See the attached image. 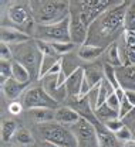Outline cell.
<instances>
[{"label":"cell","mask_w":135,"mask_h":147,"mask_svg":"<svg viewBox=\"0 0 135 147\" xmlns=\"http://www.w3.org/2000/svg\"><path fill=\"white\" fill-rule=\"evenodd\" d=\"M30 10L37 26H48L70 17V1L36 0L30 1Z\"/></svg>","instance_id":"2"},{"label":"cell","mask_w":135,"mask_h":147,"mask_svg":"<svg viewBox=\"0 0 135 147\" xmlns=\"http://www.w3.org/2000/svg\"><path fill=\"white\" fill-rule=\"evenodd\" d=\"M84 81V68H78L77 71L71 74L67 79H65V89L68 99L71 100H78L80 99V92H81V85Z\"/></svg>","instance_id":"12"},{"label":"cell","mask_w":135,"mask_h":147,"mask_svg":"<svg viewBox=\"0 0 135 147\" xmlns=\"http://www.w3.org/2000/svg\"><path fill=\"white\" fill-rule=\"evenodd\" d=\"M13 51V61H17L21 65H24L31 76V82L37 81L40 78V68H41V59L43 55L39 45L34 38H31L27 42L10 45Z\"/></svg>","instance_id":"3"},{"label":"cell","mask_w":135,"mask_h":147,"mask_svg":"<svg viewBox=\"0 0 135 147\" xmlns=\"http://www.w3.org/2000/svg\"><path fill=\"white\" fill-rule=\"evenodd\" d=\"M102 71H104V79L105 81H108L110 82V85L118 91L119 88H121V85H119V81H118V75H117V68H114L112 65H110V64H102Z\"/></svg>","instance_id":"25"},{"label":"cell","mask_w":135,"mask_h":147,"mask_svg":"<svg viewBox=\"0 0 135 147\" xmlns=\"http://www.w3.org/2000/svg\"><path fill=\"white\" fill-rule=\"evenodd\" d=\"M33 38L47 44L53 42H73L70 36V17L64 21L48 26H37L34 28Z\"/></svg>","instance_id":"7"},{"label":"cell","mask_w":135,"mask_h":147,"mask_svg":"<svg viewBox=\"0 0 135 147\" xmlns=\"http://www.w3.org/2000/svg\"><path fill=\"white\" fill-rule=\"evenodd\" d=\"M40 81H41L43 88L47 91V93H48L54 100H57L58 103L64 102V99L68 98L65 85H64V86H60V85H58V82H57L58 74H46Z\"/></svg>","instance_id":"10"},{"label":"cell","mask_w":135,"mask_h":147,"mask_svg":"<svg viewBox=\"0 0 135 147\" xmlns=\"http://www.w3.org/2000/svg\"><path fill=\"white\" fill-rule=\"evenodd\" d=\"M94 115H95V117L98 119L100 123H105V122L112 120V119H119V112L111 109L107 103H104L100 108H97L94 110Z\"/></svg>","instance_id":"23"},{"label":"cell","mask_w":135,"mask_h":147,"mask_svg":"<svg viewBox=\"0 0 135 147\" xmlns=\"http://www.w3.org/2000/svg\"><path fill=\"white\" fill-rule=\"evenodd\" d=\"M104 53H105L104 48L95 47V45H90V44H84V45L78 47V50H77L78 58L81 61H84V62H94Z\"/></svg>","instance_id":"17"},{"label":"cell","mask_w":135,"mask_h":147,"mask_svg":"<svg viewBox=\"0 0 135 147\" xmlns=\"http://www.w3.org/2000/svg\"><path fill=\"white\" fill-rule=\"evenodd\" d=\"M122 125L125 126L127 129H130L132 133H135V108L128 115H125L122 119H121Z\"/></svg>","instance_id":"31"},{"label":"cell","mask_w":135,"mask_h":147,"mask_svg":"<svg viewBox=\"0 0 135 147\" xmlns=\"http://www.w3.org/2000/svg\"><path fill=\"white\" fill-rule=\"evenodd\" d=\"M50 45L53 47V50L60 57H64V55L70 54L73 50H76V44L74 42H53Z\"/></svg>","instance_id":"28"},{"label":"cell","mask_w":135,"mask_h":147,"mask_svg":"<svg viewBox=\"0 0 135 147\" xmlns=\"http://www.w3.org/2000/svg\"><path fill=\"white\" fill-rule=\"evenodd\" d=\"M114 136H115V139L121 144H124V143H127V142H130V140L134 139V133H132L130 129H127L125 126L121 129V130H118Z\"/></svg>","instance_id":"30"},{"label":"cell","mask_w":135,"mask_h":147,"mask_svg":"<svg viewBox=\"0 0 135 147\" xmlns=\"http://www.w3.org/2000/svg\"><path fill=\"white\" fill-rule=\"evenodd\" d=\"M40 136L44 142L56 147H78V140L73 129L63 126L57 122L39 125Z\"/></svg>","instance_id":"5"},{"label":"cell","mask_w":135,"mask_h":147,"mask_svg":"<svg viewBox=\"0 0 135 147\" xmlns=\"http://www.w3.org/2000/svg\"><path fill=\"white\" fill-rule=\"evenodd\" d=\"M95 130L98 136V147H122V144L115 139V136L104 127L102 123H98Z\"/></svg>","instance_id":"18"},{"label":"cell","mask_w":135,"mask_h":147,"mask_svg":"<svg viewBox=\"0 0 135 147\" xmlns=\"http://www.w3.org/2000/svg\"><path fill=\"white\" fill-rule=\"evenodd\" d=\"M122 147H135V139L130 140V142H127V143H124Z\"/></svg>","instance_id":"39"},{"label":"cell","mask_w":135,"mask_h":147,"mask_svg":"<svg viewBox=\"0 0 135 147\" xmlns=\"http://www.w3.org/2000/svg\"><path fill=\"white\" fill-rule=\"evenodd\" d=\"M125 31L135 33V1H130L125 13Z\"/></svg>","instance_id":"27"},{"label":"cell","mask_w":135,"mask_h":147,"mask_svg":"<svg viewBox=\"0 0 135 147\" xmlns=\"http://www.w3.org/2000/svg\"><path fill=\"white\" fill-rule=\"evenodd\" d=\"M102 125H104V127L107 129L110 133H112V134H115L118 130H121V129L124 127L121 119H112V120H108V122H105Z\"/></svg>","instance_id":"32"},{"label":"cell","mask_w":135,"mask_h":147,"mask_svg":"<svg viewBox=\"0 0 135 147\" xmlns=\"http://www.w3.org/2000/svg\"><path fill=\"white\" fill-rule=\"evenodd\" d=\"M105 64L112 65L114 68L122 67V61H121V54H119V47H118V41L111 44L108 48H105Z\"/></svg>","instance_id":"20"},{"label":"cell","mask_w":135,"mask_h":147,"mask_svg":"<svg viewBox=\"0 0 135 147\" xmlns=\"http://www.w3.org/2000/svg\"><path fill=\"white\" fill-rule=\"evenodd\" d=\"M134 139H135V133H134Z\"/></svg>","instance_id":"41"},{"label":"cell","mask_w":135,"mask_h":147,"mask_svg":"<svg viewBox=\"0 0 135 147\" xmlns=\"http://www.w3.org/2000/svg\"><path fill=\"white\" fill-rule=\"evenodd\" d=\"M0 57H1V61H13V51H12V47L6 42H1L0 44Z\"/></svg>","instance_id":"33"},{"label":"cell","mask_w":135,"mask_h":147,"mask_svg":"<svg viewBox=\"0 0 135 147\" xmlns=\"http://www.w3.org/2000/svg\"><path fill=\"white\" fill-rule=\"evenodd\" d=\"M81 115L76 109H73L68 105H63L56 110V119L54 122H57L63 126H74L81 120Z\"/></svg>","instance_id":"13"},{"label":"cell","mask_w":135,"mask_h":147,"mask_svg":"<svg viewBox=\"0 0 135 147\" xmlns=\"http://www.w3.org/2000/svg\"><path fill=\"white\" fill-rule=\"evenodd\" d=\"M117 75L122 89L135 91V67H119L117 68Z\"/></svg>","instance_id":"16"},{"label":"cell","mask_w":135,"mask_h":147,"mask_svg":"<svg viewBox=\"0 0 135 147\" xmlns=\"http://www.w3.org/2000/svg\"><path fill=\"white\" fill-rule=\"evenodd\" d=\"M9 147H14V146H9Z\"/></svg>","instance_id":"40"},{"label":"cell","mask_w":135,"mask_h":147,"mask_svg":"<svg viewBox=\"0 0 135 147\" xmlns=\"http://www.w3.org/2000/svg\"><path fill=\"white\" fill-rule=\"evenodd\" d=\"M30 84H20L16 79L10 78L7 82H4L1 85V89H3V95L7 100L10 102H14V100H19L20 96L24 95V92L27 91Z\"/></svg>","instance_id":"14"},{"label":"cell","mask_w":135,"mask_h":147,"mask_svg":"<svg viewBox=\"0 0 135 147\" xmlns=\"http://www.w3.org/2000/svg\"><path fill=\"white\" fill-rule=\"evenodd\" d=\"M21 103L24 106L26 110H31V109H53L57 110L60 108V103L57 100H54L47 91L43 88V85H33L29 86L27 91L24 92V95L21 96Z\"/></svg>","instance_id":"8"},{"label":"cell","mask_w":135,"mask_h":147,"mask_svg":"<svg viewBox=\"0 0 135 147\" xmlns=\"http://www.w3.org/2000/svg\"><path fill=\"white\" fill-rule=\"evenodd\" d=\"M23 109H24V106H23V103L21 102H19V100H14V102H10V105H9V108H7V110L13 115V116H17V115H20L21 112H23Z\"/></svg>","instance_id":"36"},{"label":"cell","mask_w":135,"mask_h":147,"mask_svg":"<svg viewBox=\"0 0 135 147\" xmlns=\"http://www.w3.org/2000/svg\"><path fill=\"white\" fill-rule=\"evenodd\" d=\"M6 18L9 21L7 23L9 27H14V28L26 33L27 36L33 38L34 28H36V21L33 18L29 3H12L7 7Z\"/></svg>","instance_id":"6"},{"label":"cell","mask_w":135,"mask_h":147,"mask_svg":"<svg viewBox=\"0 0 135 147\" xmlns=\"http://www.w3.org/2000/svg\"><path fill=\"white\" fill-rule=\"evenodd\" d=\"M124 91H125V98H127V100L135 108V91L134 89H124Z\"/></svg>","instance_id":"38"},{"label":"cell","mask_w":135,"mask_h":147,"mask_svg":"<svg viewBox=\"0 0 135 147\" xmlns=\"http://www.w3.org/2000/svg\"><path fill=\"white\" fill-rule=\"evenodd\" d=\"M134 109V106L127 100V98L124 96L122 99H121V105H119V119H122L125 115H128L131 110Z\"/></svg>","instance_id":"35"},{"label":"cell","mask_w":135,"mask_h":147,"mask_svg":"<svg viewBox=\"0 0 135 147\" xmlns=\"http://www.w3.org/2000/svg\"><path fill=\"white\" fill-rule=\"evenodd\" d=\"M29 116L39 125H44V123H51L54 122L56 119V110L53 109H44V108H40V109H31L27 110Z\"/></svg>","instance_id":"19"},{"label":"cell","mask_w":135,"mask_h":147,"mask_svg":"<svg viewBox=\"0 0 135 147\" xmlns=\"http://www.w3.org/2000/svg\"><path fill=\"white\" fill-rule=\"evenodd\" d=\"M16 140H17L19 143H21V144H29V143L33 142L31 134H30L26 129H20V130H17V133H16Z\"/></svg>","instance_id":"34"},{"label":"cell","mask_w":135,"mask_h":147,"mask_svg":"<svg viewBox=\"0 0 135 147\" xmlns=\"http://www.w3.org/2000/svg\"><path fill=\"white\" fill-rule=\"evenodd\" d=\"M130 1H118L102 13L88 28L87 42L101 48H108L125 33V13Z\"/></svg>","instance_id":"1"},{"label":"cell","mask_w":135,"mask_h":147,"mask_svg":"<svg viewBox=\"0 0 135 147\" xmlns=\"http://www.w3.org/2000/svg\"><path fill=\"white\" fill-rule=\"evenodd\" d=\"M84 78L87 79L88 85L93 88L98 86L101 84V81L104 79V71H102V67L101 68H95V67H88V68H84Z\"/></svg>","instance_id":"21"},{"label":"cell","mask_w":135,"mask_h":147,"mask_svg":"<svg viewBox=\"0 0 135 147\" xmlns=\"http://www.w3.org/2000/svg\"><path fill=\"white\" fill-rule=\"evenodd\" d=\"M118 1H108V0H82V1H70V11L74 13L81 23L90 28V26L100 17L102 13H105L108 9H111Z\"/></svg>","instance_id":"4"},{"label":"cell","mask_w":135,"mask_h":147,"mask_svg":"<svg viewBox=\"0 0 135 147\" xmlns=\"http://www.w3.org/2000/svg\"><path fill=\"white\" fill-rule=\"evenodd\" d=\"M70 36H71V41L78 47L87 42V36H88V28L71 11H70Z\"/></svg>","instance_id":"11"},{"label":"cell","mask_w":135,"mask_h":147,"mask_svg":"<svg viewBox=\"0 0 135 147\" xmlns=\"http://www.w3.org/2000/svg\"><path fill=\"white\" fill-rule=\"evenodd\" d=\"M30 40H31V37L14 27H9V26L1 27V42H6L9 45H17V44L27 42Z\"/></svg>","instance_id":"15"},{"label":"cell","mask_w":135,"mask_h":147,"mask_svg":"<svg viewBox=\"0 0 135 147\" xmlns=\"http://www.w3.org/2000/svg\"><path fill=\"white\" fill-rule=\"evenodd\" d=\"M12 71H13V79H16L20 84H30L31 82V76H30V72L29 69L21 65L17 61H12Z\"/></svg>","instance_id":"22"},{"label":"cell","mask_w":135,"mask_h":147,"mask_svg":"<svg viewBox=\"0 0 135 147\" xmlns=\"http://www.w3.org/2000/svg\"><path fill=\"white\" fill-rule=\"evenodd\" d=\"M107 105L111 108V109L117 110V112H119V105H121V100H119V98L117 96V93L114 92L110 98H108V100H107Z\"/></svg>","instance_id":"37"},{"label":"cell","mask_w":135,"mask_h":147,"mask_svg":"<svg viewBox=\"0 0 135 147\" xmlns=\"http://www.w3.org/2000/svg\"><path fill=\"white\" fill-rule=\"evenodd\" d=\"M78 140V147H98V136L95 126L85 119H81L77 125L73 126Z\"/></svg>","instance_id":"9"},{"label":"cell","mask_w":135,"mask_h":147,"mask_svg":"<svg viewBox=\"0 0 135 147\" xmlns=\"http://www.w3.org/2000/svg\"><path fill=\"white\" fill-rule=\"evenodd\" d=\"M12 76H13L12 61H1L0 62V81H1V85L4 82H7Z\"/></svg>","instance_id":"29"},{"label":"cell","mask_w":135,"mask_h":147,"mask_svg":"<svg viewBox=\"0 0 135 147\" xmlns=\"http://www.w3.org/2000/svg\"><path fill=\"white\" fill-rule=\"evenodd\" d=\"M17 133V126H16V122L13 120H4L3 125H1V137L4 142H9L13 139V136H16Z\"/></svg>","instance_id":"26"},{"label":"cell","mask_w":135,"mask_h":147,"mask_svg":"<svg viewBox=\"0 0 135 147\" xmlns=\"http://www.w3.org/2000/svg\"><path fill=\"white\" fill-rule=\"evenodd\" d=\"M114 92H115V89L110 85V82L105 81V79H102L101 84L98 85V102H97V108H100L101 105L107 103L108 98H110Z\"/></svg>","instance_id":"24"}]
</instances>
